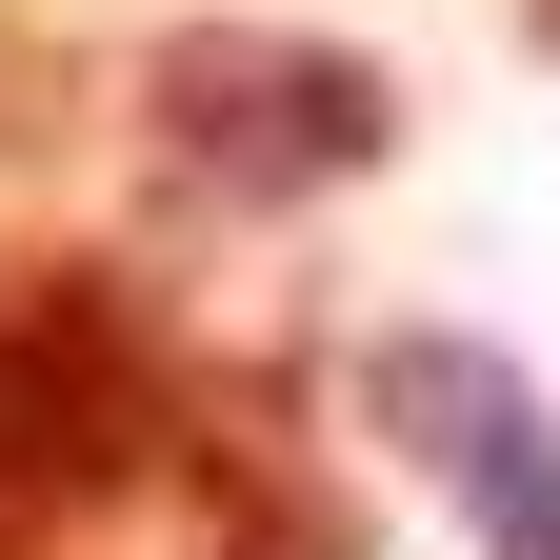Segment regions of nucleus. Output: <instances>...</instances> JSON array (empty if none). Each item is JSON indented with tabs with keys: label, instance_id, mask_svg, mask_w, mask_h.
I'll use <instances>...</instances> for the list:
<instances>
[{
	"label": "nucleus",
	"instance_id": "f257e3e1",
	"mask_svg": "<svg viewBox=\"0 0 560 560\" xmlns=\"http://www.w3.org/2000/svg\"><path fill=\"white\" fill-rule=\"evenodd\" d=\"M200 361L161 340L120 260H0V521H120L140 480H180Z\"/></svg>",
	"mask_w": 560,
	"mask_h": 560
},
{
	"label": "nucleus",
	"instance_id": "f03ea898",
	"mask_svg": "<svg viewBox=\"0 0 560 560\" xmlns=\"http://www.w3.org/2000/svg\"><path fill=\"white\" fill-rule=\"evenodd\" d=\"M140 140H161V180L221 200V221H301V200L400 161V81L361 40H320V21H180L140 60Z\"/></svg>",
	"mask_w": 560,
	"mask_h": 560
},
{
	"label": "nucleus",
	"instance_id": "7ed1b4c3",
	"mask_svg": "<svg viewBox=\"0 0 560 560\" xmlns=\"http://www.w3.org/2000/svg\"><path fill=\"white\" fill-rule=\"evenodd\" d=\"M361 420L460 501V540H480V560H560V400L501 361V340H460V320H381Z\"/></svg>",
	"mask_w": 560,
	"mask_h": 560
},
{
	"label": "nucleus",
	"instance_id": "20e7f679",
	"mask_svg": "<svg viewBox=\"0 0 560 560\" xmlns=\"http://www.w3.org/2000/svg\"><path fill=\"white\" fill-rule=\"evenodd\" d=\"M180 501H200V560H381V540H361V501L320 480V441H301L260 381H200Z\"/></svg>",
	"mask_w": 560,
	"mask_h": 560
},
{
	"label": "nucleus",
	"instance_id": "39448f33",
	"mask_svg": "<svg viewBox=\"0 0 560 560\" xmlns=\"http://www.w3.org/2000/svg\"><path fill=\"white\" fill-rule=\"evenodd\" d=\"M0 140H60V60L40 40H0Z\"/></svg>",
	"mask_w": 560,
	"mask_h": 560
},
{
	"label": "nucleus",
	"instance_id": "423d86ee",
	"mask_svg": "<svg viewBox=\"0 0 560 560\" xmlns=\"http://www.w3.org/2000/svg\"><path fill=\"white\" fill-rule=\"evenodd\" d=\"M521 21H540V60H560V0H521Z\"/></svg>",
	"mask_w": 560,
	"mask_h": 560
}]
</instances>
